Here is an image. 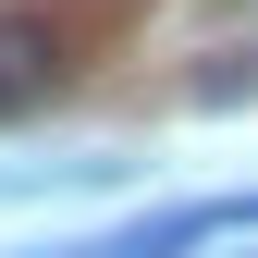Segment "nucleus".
Listing matches in <instances>:
<instances>
[{"label": "nucleus", "instance_id": "nucleus-1", "mask_svg": "<svg viewBox=\"0 0 258 258\" xmlns=\"http://www.w3.org/2000/svg\"><path fill=\"white\" fill-rule=\"evenodd\" d=\"M61 74H74V37H61L49 13H13V25H0V111H37Z\"/></svg>", "mask_w": 258, "mask_h": 258}]
</instances>
